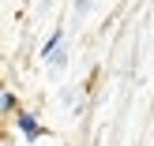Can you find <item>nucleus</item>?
<instances>
[{
    "instance_id": "1",
    "label": "nucleus",
    "mask_w": 154,
    "mask_h": 146,
    "mask_svg": "<svg viewBox=\"0 0 154 146\" xmlns=\"http://www.w3.org/2000/svg\"><path fill=\"white\" fill-rule=\"evenodd\" d=\"M19 127H23V131H26V139H34V135H38V127H34V120H30L26 112H19Z\"/></svg>"
}]
</instances>
